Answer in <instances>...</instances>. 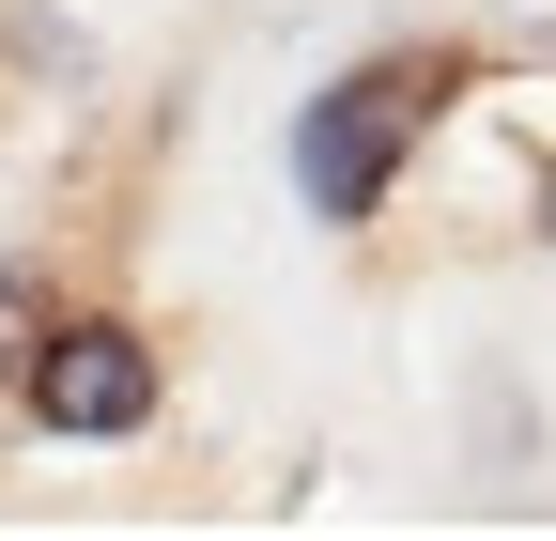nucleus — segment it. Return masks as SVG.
Wrapping results in <instances>:
<instances>
[{
	"mask_svg": "<svg viewBox=\"0 0 556 541\" xmlns=\"http://www.w3.org/2000/svg\"><path fill=\"white\" fill-rule=\"evenodd\" d=\"M448 78H464L448 47H402V62H356V78L309 109V201H325V217H356V201H371V171H402L417 93H448Z\"/></svg>",
	"mask_w": 556,
	"mask_h": 541,
	"instance_id": "nucleus-2",
	"label": "nucleus"
},
{
	"mask_svg": "<svg viewBox=\"0 0 556 541\" xmlns=\"http://www.w3.org/2000/svg\"><path fill=\"white\" fill-rule=\"evenodd\" d=\"M16 418L62 433V449H124L155 418V341H139L124 310H62L31 341V372H16Z\"/></svg>",
	"mask_w": 556,
	"mask_h": 541,
	"instance_id": "nucleus-1",
	"label": "nucleus"
},
{
	"mask_svg": "<svg viewBox=\"0 0 556 541\" xmlns=\"http://www.w3.org/2000/svg\"><path fill=\"white\" fill-rule=\"evenodd\" d=\"M47 325H62V263H47V248H16V263H0V402H16V372H31Z\"/></svg>",
	"mask_w": 556,
	"mask_h": 541,
	"instance_id": "nucleus-3",
	"label": "nucleus"
}]
</instances>
